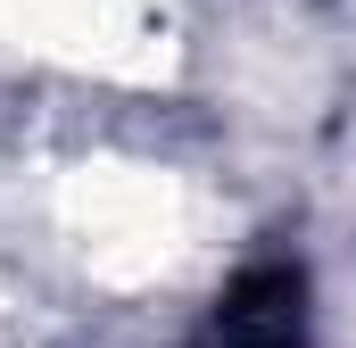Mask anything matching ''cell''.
Instances as JSON below:
<instances>
[{
    "instance_id": "cell-1",
    "label": "cell",
    "mask_w": 356,
    "mask_h": 348,
    "mask_svg": "<svg viewBox=\"0 0 356 348\" xmlns=\"http://www.w3.org/2000/svg\"><path fill=\"white\" fill-rule=\"evenodd\" d=\"M207 340H216V348H315V324H307V274H298L290 258L241 265V282L216 299Z\"/></svg>"
}]
</instances>
